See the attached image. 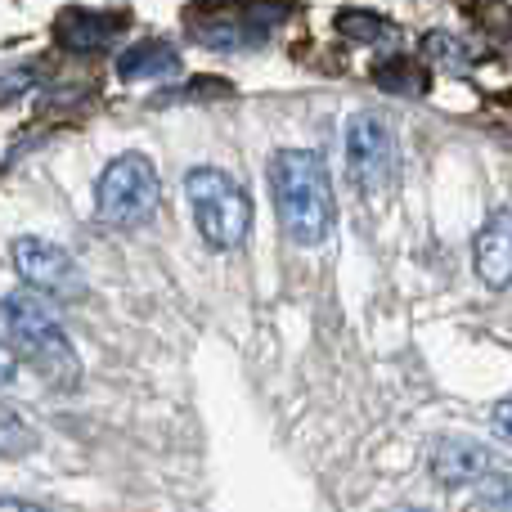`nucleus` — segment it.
<instances>
[{
	"label": "nucleus",
	"instance_id": "nucleus-13",
	"mask_svg": "<svg viewBox=\"0 0 512 512\" xmlns=\"http://www.w3.org/2000/svg\"><path fill=\"white\" fill-rule=\"evenodd\" d=\"M27 86H32V72H23V68H0V104H9V99H18V95H27Z\"/></svg>",
	"mask_w": 512,
	"mask_h": 512
},
{
	"label": "nucleus",
	"instance_id": "nucleus-14",
	"mask_svg": "<svg viewBox=\"0 0 512 512\" xmlns=\"http://www.w3.org/2000/svg\"><path fill=\"white\" fill-rule=\"evenodd\" d=\"M14 373H18V360L5 351V346H0V391H5L9 382H14Z\"/></svg>",
	"mask_w": 512,
	"mask_h": 512
},
{
	"label": "nucleus",
	"instance_id": "nucleus-10",
	"mask_svg": "<svg viewBox=\"0 0 512 512\" xmlns=\"http://www.w3.org/2000/svg\"><path fill=\"white\" fill-rule=\"evenodd\" d=\"M180 72V54L167 41H135L131 50L117 54V77L122 81H158V77H176Z\"/></svg>",
	"mask_w": 512,
	"mask_h": 512
},
{
	"label": "nucleus",
	"instance_id": "nucleus-17",
	"mask_svg": "<svg viewBox=\"0 0 512 512\" xmlns=\"http://www.w3.org/2000/svg\"><path fill=\"white\" fill-rule=\"evenodd\" d=\"M400 512H418V508H400Z\"/></svg>",
	"mask_w": 512,
	"mask_h": 512
},
{
	"label": "nucleus",
	"instance_id": "nucleus-3",
	"mask_svg": "<svg viewBox=\"0 0 512 512\" xmlns=\"http://www.w3.org/2000/svg\"><path fill=\"white\" fill-rule=\"evenodd\" d=\"M185 198L207 248L212 252L243 248V239L252 230V203L239 189V180L225 176L221 167H194L185 176Z\"/></svg>",
	"mask_w": 512,
	"mask_h": 512
},
{
	"label": "nucleus",
	"instance_id": "nucleus-15",
	"mask_svg": "<svg viewBox=\"0 0 512 512\" xmlns=\"http://www.w3.org/2000/svg\"><path fill=\"white\" fill-rule=\"evenodd\" d=\"M0 512H50V508L27 504V499H9V495H0Z\"/></svg>",
	"mask_w": 512,
	"mask_h": 512
},
{
	"label": "nucleus",
	"instance_id": "nucleus-6",
	"mask_svg": "<svg viewBox=\"0 0 512 512\" xmlns=\"http://www.w3.org/2000/svg\"><path fill=\"white\" fill-rule=\"evenodd\" d=\"M9 256H14V270L23 274L32 292H50V297H77L81 292L77 261H72L59 243H45V239L23 234V239H14Z\"/></svg>",
	"mask_w": 512,
	"mask_h": 512
},
{
	"label": "nucleus",
	"instance_id": "nucleus-9",
	"mask_svg": "<svg viewBox=\"0 0 512 512\" xmlns=\"http://www.w3.org/2000/svg\"><path fill=\"white\" fill-rule=\"evenodd\" d=\"M54 36H59V45L72 50V54H99V50L113 45L117 18L113 14H86V9H68V14L59 18V27H54Z\"/></svg>",
	"mask_w": 512,
	"mask_h": 512
},
{
	"label": "nucleus",
	"instance_id": "nucleus-7",
	"mask_svg": "<svg viewBox=\"0 0 512 512\" xmlns=\"http://www.w3.org/2000/svg\"><path fill=\"white\" fill-rule=\"evenodd\" d=\"M472 261H477V274L495 292L508 288V279H512V216H508V207H499V212L481 225Z\"/></svg>",
	"mask_w": 512,
	"mask_h": 512
},
{
	"label": "nucleus",
	"instance_id": "nucleus-12",
	"mask_svg": "<svg viewBox=\"0 0 512 512\" xmlns=\"http://www.w3.org/2000/svg\"><path fill=\"white\" fill-rule=\"evenodd\" d=\"M337 23H342V32L355 36V41H382V36H391V27L373 14H342Z\"/></svg>",
	"mask_w": 512,
	"mask_h": 512
},
{
	"label": "nucleus",
	"instance_id": "nucleus-8",
	"mask_svg": "<svg viewBox=\"0 0 512 512\" xmlns=\"http://www.w3.org/2000/svg\"><path fill=\"white\" fill-rule=\"evenodd\" d=\"M490 472V454L468 436H445L432 445V477L441 486H472Z\"/></svg>",
	"mask_w": 512,
	"mask_h": 512
},
{
	"label": "nucleus",
	"instance_id": "nucleus-11",
	"mask_svg": "<svg viewBox=\"0 0 512 512\" xmlns=\"http://www.w3.org/2000/svg\"><path fill=\"white\" fill-rule=\"evenodd\" d=\"M373 81H378L382 90H391V95H423L427 90L423 68L409 63V59H387L378 72H373Z\"/></svg>",
	"mask_w": 512,
	"mask_h": 512
},
{
	"label": "nucleus",
	"instance_id": "nucleus-1",
	"mask_svg": "<svg viewBox=\"0 0 512 512\" xmlns=\"http://www.w3.org/2000/svg\"><path fill=\"white\" fill-rule=\"evenodd\" d=\"M270 189H274V216H279L288 243L297 248H319L333 234L337 207H333V176L328 162L315 149H279L270 162Z\"/></svg>",
	"mask_w": 512,
	"mask_h": 512
},
{
	"label": "nucleus",
	"instance_id": "nucleus-2",
	"mask_svg": "<svg viewBox=\"0 0 512 512\" xmlns=\"http://www.w3.org/2000/svg\"><path fill=\"white\" fill-rule=\"evenodd\" d=\"M0 319H5V333L14 342V351L41 373L50 387L72 391L81 382V360L72 351L68 333H63L54 306L32 288H18L0 297Z\"/></svg>",
	"mask_w": 512,
	"mask_h": 512
},
{
	"label": "nucleus",
	"instance_id": "nucleus-5",
	"mask_svg": "<svg viewBox=\"0 0 512 512\" xmlns=\"http://www.w3.org/2000/svg\"><path fill=\"white\" fill-rule=\"evenodd\" d=\"M346 176L364 198L396 180V135L378 113H355L346 122Z\"/></svg>",
	"mask_w": 512,
	"mask_h": 512
},
{
	"label": "nucleus",
	"instance_id": "nucleus-4",
	"mask_svg": "<svg viewBox=\"0 0 512 512\" xmlns=\"http://www.w3.org/2000/svg\"><path fill=\"white\" fill-rule=\"evenodd\" d=\"M158 203H162V185L144 153L113 158L95 185V216L108 230H135V225H144L158 212Z\"/></svg>",
	"mask_w": 512,
	"mask_h": 512
},
{
	"label": "nucleus",
	"instance_id": "nucleus-16",
	"mask_svg": "<svg viewBox=\"0 0 512 512\" xmlns=\"http://www.w3.org/2000/svg\"><path fill=\"white\" fill-rule=\"evenodd\" d=\"M495 436L499 441H508V400H499L495 405Z\"/></svg>",
	"mask_w": 512,
	"mask_h": 512
}]
</instances>
